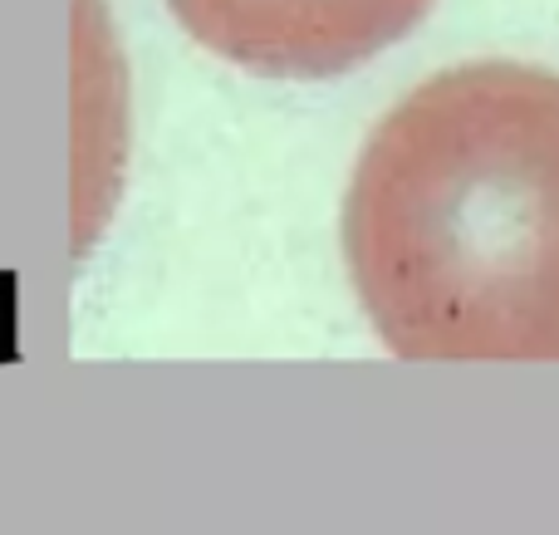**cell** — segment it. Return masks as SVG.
<instances>
[{
	"instance_id": "cell-1",
	"label": "cell",
	"mask_w": 559,
	"mask_h": 535,
	"mask_svg": "<svg viewBox=\"0 0 559 535\" xmlns=\"http://www.w3.org/2000/svg\"><path fill=\"white\" fill-rule=\"evenodd\" d=\"M344 261L407 364H559V74L472 59L373 123L344 192Z\"/></svg>"
},
{
	"instance_id": "cell-2",
	"label": "cell",
	"mask_w": 559,
	"mask_h": 535,
	"mask_svg": "<svg viewBox=\"0 0 559 535\" xmlns=\"http://www.w3.org/2000/svg\"><path fill=\"white\" fill-rule=\"evenodd\" d=\"M216 59L261 79H334L423 25L432 0H167Z\"/></svg>"
}]
</instances>
